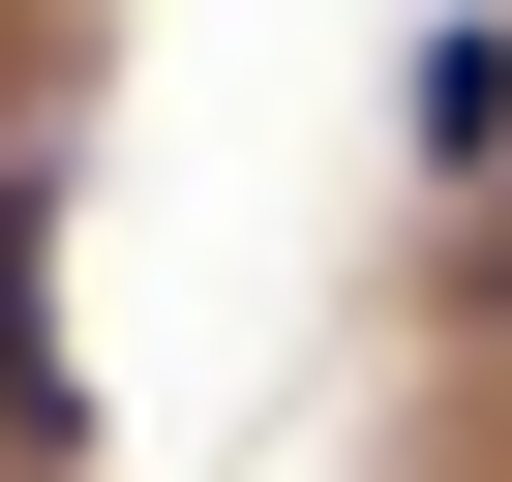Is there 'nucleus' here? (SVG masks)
I'll list each match as a JSON object with an SVG mask.
<instances>
[{"label":"nucleus","mask_w":512,"mask_h":482,"mask_svg":"<svg viewBox=\"0 0 512 482\" xmlns=\"http://www.w3.org/2000/svg\"><path fill=\"white\" fill-rule=\"evenodd\" d=\"M0 452H91V392H61V241H31V181H0Z\"/></svg>","instance_id":"obj_1"},{"label":"nucleus","mask_w":512,"mask_h":482,"mask_svg":"<svg viewBox=\"0 0 512 482\" xmlns=\"http://www.w3.org/2000/svg\"><path fill=\"white\" fill-rule=\"evenodd\" d=\"M482 332H512V151H482Z\"/></svg>","instance_id":"obj_2"}]
</instances>
